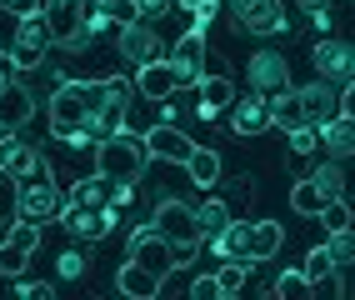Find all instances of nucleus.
Instances as JSON below:
<instances>
[{
  "mask_svg": "<svg viewBox=\"0 0 355 300\" xmlns=\"http://www.w3.org/2000/svg\"><path fill=\"white\" fill-rule=\"evenodd\" d=\"M165 60H171V71H175L180 90H185V85H196V80L205 76V35H196V30H185V35L175 40V51L165 55Z\"/></svg>",
  "mask_w": 355,
  "mask_h": 300,
  "instance_id": "obj_12",
  "label": "nucleus"
},
{
  "mask_svg": "<svg viewBox=\"0 0 355 300\" xmlns=\"http://www.w3.org/2000/svg\"><path fill=\"white\" fill-rule=\"evenodd\" d=\"M55 270L65 275V281H80V275H85V256H80V250H60Z\"/></svg>",
  "mask_w": 355,
  "mask_h": 300,
  "instance_id": "obj_38",
  "label": "nucleus"
},
{
  "mask_svg": "<svg viewBox=\"0 0 355 300\" xmlns=\"http://www.w3.org/2000/svg\"><path fill=\"white\" fill-rule=\"evenodd\" d=\"M225 195H230V205H245L255 195V175H235L230 186H225Z\"/></svg>",
  "mask_w": 355,
  "mask_h": 300,
  "instance_id": "obj_42",
  "label": "nucleus"
},
{
  "mask_svg": "<svg viewBox=\"0 0 355 300\" xmlns=\"http://www.w3.org/2000/svg\"><path fill=\"white\" fill-rule=\"evenodd\" d=\"M295 96H300V110H305V125H320V121H330V115H336V85L315 80V85L295 90Z\"/></svg>",
  "mask_w": 355,
  "mask_h": 300,
  "instance_id": "obj_22",
  "label": "nucleus"
},
{
  "mask_svg": "<svg viewBox=\"0 0 355 300\" xmlns=\"http://www.w3.org/2000/svg\"><path fill=\"white\" fill-rule=\"evenodd\" d=\"M185 175H191V180H196L200 191L220 186V155L210 150V145H196L191 155H185Z\"/></svg>",
  "mask_w": 355,
  "mask_h": 300,
  "instance_id": "obj_24",
  "label": "nucleus"
},
{
  "mask_svg": "<svg viewBox=\"0 0 355 300\" xmlns=\"http://www.w3.org/2000/svg\"><path fill=\"white\" fill-rule=\"evenodd\" d=\"M216 15H220V0H200V6L191 10V20H196L191 30H196V35H205V30H210V20H216Z\"/></svg>",
  "mask_w": 355,
  "mask_h": 300,
  "instance_id": "obj_39",
  "label": "nucleus"
},
{
  "mask_svg": "<svg viewBox=\"0 0 355 300\" xmlns=\"http://www.w3.org/2000/svg\"><path fill=\"white\" fill-rule=\"evenodd\" d=\"M315 135H320V145L330 150V160H350V155H355V130H350L345 115H330V121H320Z\"/></svg>",
  "mask_w": 355,
  "mask_h": 300,
  "instance_id": "obj_20",
  "label": "nucleus"
},
{
  "mask_svg": "<svg viewBox=\"0 0 355 300\" xmlns=\"http://www.w3.org/2000/svg\"><path fill=\"white\" fill-rule=\"evenodd\" d=\"M130 261L146 265L150 275H165V270H175V245L165 240V236H155L150 225H140L135 236H130Z\"/></svg>",
  "mask_w": 355,
  "mask_h": 300,
  "instance_id": "obj_7",
  "label": "nucleus"
},
{
  "mask_svg": "<svg viewBox=\"0 0 355 300\" xmlns=\"http://www.w3.org/2000/svg\"><path fill=\"white\" fill-rule=\"evenodd\" d=\"M315 150H320V135H315V125H295V130H291V155L311 160Z\"/></svg>",
  "mask_w": 355,
  "mask_h": 300,
  "instance_id": "obj_33",
  "label": "nucleus"
},
{
  "mask_svg": "<svg viewBox=\"0 0 355 300\" xmlns=\"http://www.w3.org/2000/svg\"><path fill=\"white\" fill-rule=\"evenodd\" d=\"M135 6V20H160L165 10H175V0H130Z\"/></svg>",
  "mask_w": 355,
  "mask_h": 300,
  "instance_id": "obj_40",
  "label": "nucleus"
},
{
  "mask_svg": "<svg viewBox=\"0 0 355 300\" xmlns=\"http://www.w3.org/2000/svg\"><path fill=\"white\" fill-rule=\"evenodd\" d=\"M185 295H196V300H220V281H216V275H191V281H185Z\"/></svg>",
  "mask_w": 355,
  "mask_h": 300,
  "instance_id": "obj_36",
  "label": "nucleus"
},
{
  "mask_svg": "<svg viewBox=\"0 0 355 300\" xmlns=\"http://www.w3.org/2000/svg\"><path fill=\"white\" fill-rule=\"evenodd\" d=\"M45 51H51V26H45V15H40V10L20 15L6 60L15 65V71H35V65H45Z\"/></svg>",
  "mask_w": 355,
  "mask_h": 300,
  "instance_id": "obj_5",
  "label": "nucleus"
},
{
  "mask_svg": "<svg viewBox=\"0 0 355 300\" xmlns=\"http://www.w3.org/2000/svg\"><path fill=\"white\" fill-rule=\"evenodd\" d=\"M270 295H275V300H311V281H305L300 270H286V275H275Z\"/></svg>",
  "mask_w": 355,
  "mask_h": 300,
  "instance_id": "obj_30",
  "label": "nucleus"
},
{
  "mask_svg": "<svg viewBox=\"0 0 355 300\" xmlns=\"http://www.w3.org/2000/svg\"><path fill=\"white\" fill-rule=\"evenodd\" d=\"M146 166H150V155H146V141H140L135 130H110L105 141H96V170L101 175L135 186V180L146 175Z\"/></svg>",
  "mask_w": 355,
  "mask_h": 300,
  "instance_id": "obj_2",
  "label": "nucleus"
},
{
  "mask_svg": "<svg viewBox=\"0 0 355 300\" xmlns=\"http://www.w3.org/2000/svg\"><path fill=\"white\" fill-rule=\"evenodd\" d=\"M235 20L250 30V35H280L286 30V6L280 0H230Z\"/></svg>",
  "mask_w": 355,
  "mask_h": 300,
  "instance_id": "obj_8",
  "label": "nucleus"
},
{
  "mask_svg": "<svg viewBox=\"0 0 355 300\" xmlns=\"http://www.w3.org/2000/svg\"><path fill=\"white\" fill-rule=\"evenodd\" d=\"M191 211H196V230H200V240H216L220 230L230 225L225 200H200V205H191Z\"/></svg>",
  "mask_w": 355,
  "mask_h": 300,
  "instance_id": "obj_26",
  "label": "nucleus"
},
{
  "mask_svg": "<svg viewBox=\"0 0 355 300\" xmlns=\"http://www.w3.org/2000/svg\"><path fill=\"white\" fill-rule=\"evenodd\" d=\"M130 90H140L146 100H165V96H175L180 90V80H175V71H171V60H146V65H135V80H130Z\"/></svg>",
  "mask_w": 355,
  "mask_h": 300,
  "instance_id": "obj_15",
  "label": "nucleus"
},
{
  "mask_svg": "<svg viewBox=\"0 0 355 300\" xmlns=\"http://www.w3.org/2000/svg\"><path fill=\"white\" fill-rule=\"evenodd\" d=\"M210 250H216L220 261H241V265H255V256H250V225L245 220H230L216 240H205Z\"/></svg>",
  "mask_w": 355,
  "mask_h": 300,
  "instance_id": "obj_17",
  "label": "nucleus"
},
{
  "mask_svg": "<svg viewBox=\"0 0 355 300\" xmlns=\"http://www.w3.org/2000/svg\"><path fill=\"white\" fill-rule=\"evenodd\" d=\"M121 55L130 65H146V60H160V35L150 30V20H130V26H121Z\"/></svg>",
  "mask_w": 355,
  "mask_h": 300,
  "instance_id": "obj_16",
  "label": "nucleus"
},
{
  "mask_svg": "<svg viewBox=\"0 0 355 300\" xmlns=\"http://www.w3.org/2000/svg\"><path fill=\"white\" fill-rule=\"evenodd\" d=\"M0 10H10V15H31V10H35V0H0Z\"/></svg>",
  "mask_w": 355,
  "mask_h": 300,
  "instance_id": "obj_43",
  "label": "nucleus"
},
{
  "mask_svg": "<svg viewBox=\"0 0 355 300\" xmlns=\"http://www.w3.org/2000/svg\"><path fill=\"white\" fill-rule=\"evenodd\" d=\"M31 110H35L31 90L20 85V80H15L10 71H0V135L20 130V121H31Z\"/></svg>",
  "mask_w": 355,
  "mask_h": 300,
  "instance_id": "obj_11",
  "label": "nucleus"
},
{
  "mask_svg": "<svg viewBox=\"0 0 355 300\" xmlns=\"http://www.w3.org/2000/svg\"><path fill=\"white\" fill-rule=\"evenodd\" d=\"M101 10H105V20H115V26H130V20H135L130 0H101Z\"/></svg>",
  "mask_w": 355,
  "mask_h": 300,
  "instance_id": "obj_41",
  "label": "nucleus"
},
{
  "mask_svg": "<svg viewBox=\"0 0 355 300\" xmlns=\"http://www.w3.org/2000/svg\"><path fill=\"white\" fill-rule=\"evenodd\" d=\"M245 76H250V85H255V96H275V90H286L291 65H286V55H280V51H255L250 65H245Z\"/></svg>",
  "mask_w": 355,
  "mask_h": 300,
  "instance_id": "obj_14",
  "label": "nucleus"
},
{
  "mask_svg": "<svg viewBox=\"0 0 355 300\" xmlns=\"http://www.w3.org/2000/svg\"><path fill=\"white\" fill-rule=\"evenodd\" d=\"M140 141H146V155L150 160H171V166H185V155H191L196 150V141H191V135H185L180 125H150L146 135H140Z\"/></svg>",
  "mask_w": 355,
  "mask_h": 300,
  "instance_id": "obj_9",
  "label": "nucleus"
},
{
  "mask_svg": "<svg viewBox=\"0 0 355 300\" xmlns=\"http://www.w3.org/2000/svg\"><path fill=\"white\" fill-rule=\"evenodd\" d=\"M266 110H270V125H280V130H295V125H305V110H300V96L286 85V90H275V96H266Z\"/></svg>",
  "mask_w": 355,
  "mask_h": 300,
  "instance_id": "obj_23",
  "label": "nucleus"
},
{
  "mask_svg": "<svg viewBox=\"0 0 355 300\" xmlns=\"http://www.w3.org/2000/svg\"><path fill=\"white\" fill-rule=\"evenodd\" d=\"M80 10H85V0H45V26H51V40H70V35H76L80 30Z\"/></svg>",
  "mask_w": 355,
  "mask_h": 300,
  "instance_id": "obj_18",
  "label": "nucleus"
},
{
  "mask_svg": "<svg viewBox=\"0 0 355 300\" xmlns=\"http://www.w3.org/2000/svg\"><path fill=\"white\" fill-rule=\"evenodd\" d=\"M196 90H200V121L225 125V110L241 100V96H235V80H230V76H200Z\"/></svg>",
  "mask_w": 355,
  "mask_h": 300,
  "instance_id": "obj_13",
  "label": "nucleus"
},
{
  "mask_svg": "<svg viewBox=\"0 0 355 300\" xmlns=\"http://www.w3.org/2000/svg\"><path fill=\"white\" fill-rule=\"evenodd\" d=\"M175 6H180V10H185V15H191V10H196V6H200V0H175Z\"/></svg>",
  "mask_w": 355,
  "mask_h": 300,
  "instance_id": "obj_44",
  "label": "nucleus"
},
{
  "mask_svg": "<svg viewBox=\"0 0 355 300\" xmlns=\"http://www.w3.org/2000/svg\"><path fill=\"white\" fill-rule=\"evenodd\" d=\"M320 205H325V200H320V191H315V180L300 175L295 186H291V211H295V215H320Z\"/></svg>",
  "mask_w": 355,
  "mask_h": 300,
  "instance_id": "obj_28",
  "label": "nucleus"
},
{
  "mask_svg": "<svg viewBox=\"0 0 355 300\" xmlns=\"http://www.w3.org/2000/svg\"><path fill=\"white\" fill-rule=\"evenodd\" d=\"M325 256H330V265H336V270H350V261H355V240H350V230H336V236L325 240Z\"/></svg>",
  "mask_w": 355,
  "mask_h": 300,
  "instance_id": "obj_31",
  "label": "nucleus"
},
{
  "mask_svg": "<svg viewBox=\"0 0 355 300\" xmlns=\"http://www.w3.org/2000/svg\"><path fill=\"white\" fill-rule=\"evenodd\" d=\"M150 230L155 236H165L175 245V265L185 270L196 256H200V230H196V211L185 200H175V195H160V205H155V215H150Z\"/></svg>",
  "mask_w": 355,
  "mask_h": 300,
  "instance_id": "obj_1",
  "label": "nucleus"
},
{
  "mask_svg": "<svg viewBox=\"0 0 355 300\" xmlns=\"http://www.w3.org/2000/svg\"><path fill=\"white\" fill-rule=\"evenodd\" d=\"M330 270H336V265H330V256H325V245H315L311 256H305V265H300V275H305V281H311V285H315V281H325Z\"/></svg>",
  "mask_w": 355,
  "mask_h": 300,
  "instance_id": "obj_34",
  "label": "nucleus"
},
{
  "mask_svg": "<svg viewBox=\"0 0 355 300\" xmlns=\"http://www.w3.org/2000/svg\"><path fill=\"white\" fill-rule=\"evenodd\" d=\"M55 220L65 225V236H76V240H101L115 230V220H121V211L115 205H80V200H65Z\"/></svg>",
  "mask_w": 355,
  "mask_h": 300,
  "instance_id": "obj_6",
  "label": "nucleus"
},
{
  "mask_svg": "<svg viewBox=\"0 0 355 300\" xmlns=\"http://www.w3.org/2000/svg\"><path fill=\"white\" fill-rule=\"evenodd\" d=\"M315 71H320L325 85L355 80V45H350V40H320V45H315Z\"/></svg>",
  "mask_w": 355,
  "mask_h": 300,
  "instance_id": "obj_10",
  "label": "nucleus"
},
{
  "mask_svg": "<svg viewBox=\"0 0 355 300\" xmlns=\"http://www.w3.org/2000/svg\"><path fill=\"white\" fill-rule=\"evenodd\" d=\"M35 256V250H26V245H20V240H0V275H10V281H15V275H26V261Z\"/></svg>",
  "mask_w": 355,
  "mask_h": 300,
  "instance_id": "obj_29",
  "label": "nucleus"
},
{
  "mask_svg": "<svg viewBox=\"0 0 355 300\" xmlns=\"http://www.w3.org/2000/svg\"><path fill=\"white\" fill-rule=\"evenodd\" d=\"M15 295H20V300H55V285H45V281H26V275H15Z\"/></svg>",
  "mask_w": 355,
  "mask_h": 300,
  "instance_id": "obj_37",
  "label": "nucleus"
},
{
  "mask_svg": "<svg viewBox=\"0 0 355 300\" xmlns=\"http://www.w3.org/2000/svg\"><path fill=\"white\" fill-rule=\"evenodd\" d=\"M45 115H51V135H55V141H70L76 130H85V125H90V115H85L80 80H65V76H60V85H55L51 105H45ZM85 135H90V130H85Z\"/></svg>",
  "mask_w": 355,
  "mask_h": 300,
  "instance_id": "obj_4",
  "label": "nucleus"
},
{
  "mask_svg": "<svg viewBox=\"0 0 355 300\" xmlns=\"http://www.w3.org/2000/svg\"><path fill=\"white\" fill-rule=\"evenodd\" d=\"M320 225H325V236L350 230V200H325V205H320Z\"/></svg>",
  "mask_w": 355,
  "mask_h": 300,
  "instance_id": "obj_32",
  "label": "nucleus"
},
{
  "mask_svg": "<svg viewBox=\"0 0 355 300\" xmlns=\"http://www.w3.org/2000/svg\"><path fill=\"white\" fill-rule=\"evenodd\" d=\"M280 245H286V230L275 220H250V256L255 261H275Z\"/></svg>",
  "mask_w": 355,
  "mask_h": 300,
  "instance_id": "obj_25",
  "label": "nucleus"
},
{
  "mask_svg": "<svg viewBox=\"0 0 355 300\" xmlns=\"http://www.w3.org/2000/svg\"><path fill=\"white\" fill-rule=\"evenodd\" d=\"M311 180H315L320 200H345V166L340 160H320V166L311 170Z\"/></svg>",
  "mask_w": 355,
  "mask_h": 300,
  "instance_id": "obj_27",
  "label": "nucleus"
},
{
  "mask_svg": "<svg viewBox=\"0 0 355 300\" xmlns=\"http://www.w3.org/2000/svg\"><path fill=\"white\" fill-rule=\"evenodd\" d=\"M115 290L130 295V300H155V295H160V275H150L146 265L125 261V265H121V275H115Z\"/></svg>",
  "mask_w": 355,
  "mask_h": 300,
  "instance_id": "obj_21",
  "label": "nucleus"
},
{
  "mask_svg": "<svg viewBox=\"0 0 355 300\" xmlns=\"http://www.w3.org/2000/svg\"><path fill=\"white\" fill-rule=\"evenodd\" d=\"M55 211H60V186H55L51 166L40 160L26 180H15V215L20 220H51Z\"/></svg>",
  "mask_w": 355,
  "mask_h": 300,
  "instance_id": "obj_3",
  "label": "nucleus"
},
{
  "mask_svg": "<svg viewBox=\"0 0 355 300\" xmlns=\"http://www.w3.org/2000/svg\"><path fill=\"white\" fill-rule=\"evenodd\" d=\"M245 270H250V265H241V261H225V270L216 275V281H220V295H241V290H245Z\"/></svg>",
  "mask_w": 355,
  "mask_h": 300,
  "instance_id": "obj_35",
  "label": "nucleus"
},
{
  "mask_svg": "<svg viewBox=\"0 0 355 300\" xmlns=\"http://www.w3.org/2000/svg\"><path fill=\"white\" fill-rule=\"evenodd\" d=\"M0 71H15V65H10V60H6V51H0Z\"/></svg>",
  "mask_w": 355,
  "mask_h": 300,
  "instance_id": "obj_45",
  "label": "nucleus"
},
{
  "mask_svg": "<svg viewBox=\"0 0 355 300\" xmlns=\"http://www.w3.org/2000/svg\"><path fill=\"white\" fill-rule=\"evenodd\" d=\"M230 130H235V135H260V130H270V110H266V96L235 100V105H230Z\"/></svg>",
  "mask_w": 355,
  "mask_h": 300,
  "instance_id": "obj_19",
  "label": "nucleus"
},
{
  "mask_svg": "<svg viewBox=\"0 0 355 300\" xmlns=\"http://www.w3.org/2000/svg\"><path fill=\"white\" fill-rule=\"evenodd\" d=\"M0 175H6V166H0Z\"/></svg>",
  "mask_w": 355,
  "mask_h": 300,
  "instance_id": "obj_46",
  "label": "nucleus"
}]
</instances>
